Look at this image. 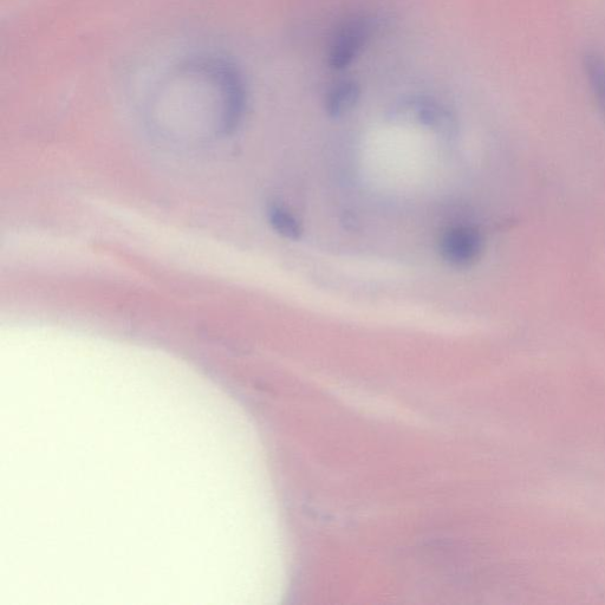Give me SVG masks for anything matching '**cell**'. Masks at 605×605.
Here are the masks:
<instances>
[{
	"label": "cell",
	"instance_id": "5b68a950",
	"mask_svg": "<svg viewBox=\"0 0 605 605\" xmlns=\"http://www.w3.org/2000/svg\"><path fill=\"white\" fill-rule=\"evenodd\" d=\"M361 84L355 80L338 81L325 95L324 108L330 117L338 119L351 112L359 104Z\"/></svg>",
	"mask_w": 605,
	"mask_h": 605
},
{
	"label": "cell",
	"instance_id": "3957f363",
	"mask_svg": "<svg viewBox=\"0 0 605 605\" xmlns=\"http://www.w3.org/2000/svg\"><path fill=\"white\" fill-rule=\"evenodd\" d=\"M416 120L442 136H452L457 130V120L451 110L433 97H415L411 104Z\"/></svg>",
	"mask_w": 605,
	"mask_h": 605
},
{
	"label": "cell",
	"instance_id": "8992f818",
	"mask_svg": "<svg viewBox=\"0 0 605 605\" xmlns=\"http://www.w3.org/2000/svg\"><path fill=\"white\" fill-rule=\"evenodd\" d=\"M269 221L273 230L286 239L298 240L302 237L303 229L301 223H299L294 214L282 206H271Z\"/></svg>",
	"mask_w": 605,
	"mask_h": 605
},
{
	"label": "cell",
	"instance_id": "6da1fadb",
	"mask_svg": "<svg viewBox=\"0 0 605 605\" xmlns=\"http://www.w3.org/2000/svg\"><path fill=\"white\" fill-rule=\"evenodd\" d=\"M377 30L376 19L369 15H354L337 26L328 48V64L341 71L350 67L362 54Z\"/></svg>",
	"mask_w": 605,
	"mask_h": 605
},
{
	"label": "cell",
	"instance_id": "277c9868",
	"mask_svg": "<svg viewBox=\"0 0 605 605\" xmlns=\"http://www.w3.org/2000/svg\"><path fill=\"white\" fill-rule=\"evenodd\" d=\"M582 73L596 112L605 126V55L597 49H587L582 55Z\"/></svg>",
	"mask_w": 605,
	"mask_h": 605
},
{
	"label": "cell",
	"instance_id": "7a4b0ae2",
	"mask_svg": "<svg viewBox=\"0 0 605 605\" xmlns=\"http://www.w3.org/2000/svg\"><path fill=\"white\" fill-rule=\"evenodd\" d=\"M484 250L485 239L477 227L455 226L440 238V256L454 269L472 268L483 257Z\"/></svg>",
	"mask_w": 605,
	"mask_h": 605
}]
</instances>
